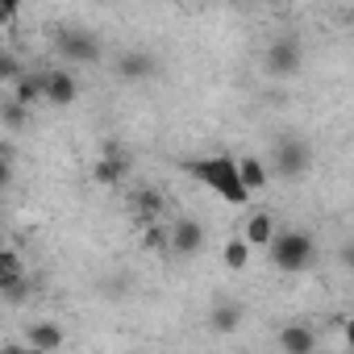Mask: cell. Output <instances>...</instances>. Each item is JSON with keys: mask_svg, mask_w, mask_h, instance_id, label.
<instances>
[{"mask_svg": "<svg viewBox=\"0 0 354 354\" xmlns=\"http://www.w3.org/2000/svg\"><path fill=\"white\" fill-rule=\"evenodd\" d=\"M5 271H21V259L9 254V250H0V275H5Z\"/></svg>", "mask_w": 354, "mask_h": 354, "instance_id": "603a6c76", "label": "cell"}, {"mask_svg": "<svg viewBox=\"0 0 354 354\" xmlns=\"http://www.w3.org/2000/svg\"><path fill=\"white\" fill-rule=\"evenodd\" d=\"M250 254H254V250H250L242 238H230V242L221 246V263H225L230 271H246V267H250Z\"/></svg>", "mask_w": 354, "mask_h": 354, "instance_id": "ac0fdd59", "label": "cell"}, {"mask_svg": "<svg viewBox=\"0 0 354 354\" xmlns=\"http://www.w3.org/2000/svg\"><path fill=\"white\" fill-rule=\"evenodd\" d=\"M21 71H26V67H21V59H17L13 50H0V84H13Z\"/></svg>", "mask_w": 354, "mask_h": 354, "instance_id": "d6986e66", "label": "cell"}, {"mask_svg": "<svg viewBox=\"0 0 354 354\" xmlns=\"http://www.w3.org/2000/svg\"><path fill=\"white\" fill-rule=\"evenodd\" d=\"M13 184V146L0 142V192Z\"/></svg>", "mask_w": 354, "mask_h": 354, "instance_id": "ffe728a7", "label": "cell"}, {"mask_svg": "<svg viewBox=\"0 0 354 354\" xmlns=\"http://www.w3.org/2000/svg\"><path fill=\"white\" fill-rule=\"evenodd\" d=\"M267 71L275 75V80H292V75H300V67H304V46H300V38L296 34H279L271 46H267Z\"/></svg>", "mask_w": 354, "mask_h": 354, "instance_id": "3957f363", "label": "cell"}, {"mask_svg": "<svg viewBox=\"0 0 354 354\" xmlns=\"http://www.w3.org/2000/svg\"><path fill=\"white\" fill-rule=\"evenodd\" d=\"M209 325H213V333H238V325H242V308H238L234 300H217L213 313H209Z\"/></svg>", "mask_w": 354, "mask_h": 354, "instance_id": "2e32d148", "label": "cell"}, {"mask_svg": "<svg viewBox=\"0 0 354 354\" xmlns=\"http://www.w3.org/2000/svg\"><path fill=\"white\" fill-rule=\"evenodd\" d=\"M129 209L138 213L142 225H154L158 213H162V196H158L154 188H138V192H129Z\"/></svg>", "mask_w": 354, "mask_h": 354, "instance_id": "5bb4252c", "label": "cell"}, {"mask_svg": "<svg viewBox=\"0 0 354 354\" xmlns=\"http://www.w3.org/2000/svg\"><path fill=\"white\" fill-rule=\"evenodd\" d=\"M154 71H158V59L150 50H125V55H117V75L121 80H150Z\"/></svg>", "mask_w": 354, "mask_h": 354, "instance_id": "30bf717a", "label": "cell"}, {"mask_svg": "<svg viewBox=\"0 0 354 354\" xmlns=\"http://www.w3.org/2000/svg\"><path fill=\"white\" fill-rule=\"evenodd\" d=\"M30 354H42V350H30Z\"/></svg>", "mask_w": 354, "mask_h": 354, "instance_id": "d4e9b609", "label": "cell"}, {"mask_svg": "<svg viewBox=\"0 0 354 354\" xmlns=\"http://www.w3.org/2000/svg\"><path fill=\"white\" fill-rule=\"evenodd\" d=\"M55 46L67 63H100V38L92 30H63Z\"/></svg>", "mask_w": 354, "mask_h": 354, "instance_id": "5b68a950", "label": "cell"}, {"mask_svg": "<svg viewBox=\"0 0 354 354\" xmlns=\"http://www.w3.org/2000/svg\"><path fill=\"white\" fill-rule=\"evenodd\" d=\"M125 175H129V158H125V150H121L117 142H109L104 154H100L96 167H92V180H96L100 188H117Z\"/></svg>", "mask_w": 354, "mask_h": 354, "instance_id": "ba28073f", "label": "cell"}, {"mask_svg": "<svg viewBox=\"0 0 354 354\" xmlns=\"http://www.w3.org/2000/svg\"><path fill=\"white\" fill-rule=\"evenodd\" d=\"M188 175H196V180L209 188V192H217L225 205H234V209H242L250 196H246V188L238 184V162H234V154H209V158H192L188 162Z\"/></svg>", "mask_w": 354, "mask_h": 354, "instance_id": "6da1fadb", "label": "cell"}, {"mask_svg": "<svg viewBox=\"0 0 354 354\" xmlns=\"http://www.w3.org/2000/svg\"><path fill=\"white\" fill-rule=\"evenodd\" d=\"M17 21V5L13 0H0V26H13Z\"/></svg>", "mask_w": 354, "mask_h": 354, "instance_id": "7402d4cb", "label": "cell"}, {"mask_svg": "<svg viewBox=\"0 0 354 354\" xmlns=\"http://www.w3.org/2000/svg\"><path fill=\"white\" fill-rule=\"evenodd\" d=\"M234 162H238V184L246 188V196H254V192L267 188V162H263V158L242 154V158H234Z\"/></svg>", "mask_w": 354, "mask_h": 354, "instance_id": "7c38bea8", "label": "cell"}, {"mask_svg": "<svg viewBox=\"0 0 354 354\" xmlns=\"http://www.w3.org/2000/svg\"><path fill=\"white\" fill-rule=\"evenodd\" d=\"M167 246L180 254V259L201 254V250H205V225H201L196 217H180V221L167 230Z\"/></svg>", "mask_w": 354, "mask_h": 354, "instance_id": "52a82bcc", "label": "cell"}, {"mask_svg": "<svg viewBox=\"0 0 354 354\" xmlns=\"http://www.w3.org/2000/svg\"><path fill=\"white\" fill-rule=\"evenodd\" d=\"M0 354H30V346L26 342H5V346H0Z\"/></svg>", "mask_w": 354, "mask_h": 354, "instance_id": "cb8c5ba5", "label": "cell"}, {"mask_svg": "<svg viewBox=\"0 0 354 354\" xmlns=\"http://www.w3.org/2000/svg\"><path fill=\"white\" fill-rule=\"evenodd\" d=\"M279 350L283 354H313L317 350V333L308 325H283L279 329Z\"/></svg>", "mask_w": 354, "mask_h": 354, "instance_id": "4fadbf2b", "label": "cell"}, {"mask_svg": "<svg viewBox=\"0 0 354 354\" xmlns=\"http://www.w3.org/2000/svg\"><path fill=\"white\" fill-rule=\"evenodd\" d=\"M13 100H17L21 109L42 104V75H38V71H21V75L13 80Z\"/></svg>", "mask_w": 354, "mask_h": 354, "instance_id": "9a60e30c", "label": "cell"}, {"mask_svg": "<svg viewBox=\"0 0 354 354\" xmlns=\"http://www.w3.org/2000/svg\"><path fill=\"white\" fill-rule=\"evenodd\" d=\"M279 234V225H275V217L267 213V209H259V213H250L246 217V225H242V242L250 246V250H259V246H271V238Z\"/></svg>", "mask_w": 354, "mask_h": 354, "instance_id": "9c48e42d", "label": "cell"}, {"mask_svg": "<svg viewBox=\"0 0 354 354\" xmlns=\"http://www.w3.org/2000/svg\"><path fill=\"white\" fill-rule=\"evenodd\" d=\"M26 346L30 350H42V354H55L63 346V325L59 321H34L26 329Z\"/></svg>", "mask_w": 354, "mask_h": 354, "instance_id": "8fae6325", "label": "cell"}, {"mask_svg": "<svg viewBox=\"0 0 354 354\" xmlns=\"http://www.w3.org/2000/svg\"><path fill=\"white\" fill-rule=\"evenodd\" d=\"M0 125H5L9 133H21L30 125V109H21L13 96H5V100H0Z\"/></svg>", "mask_w": 354, "mask_h": 354, "instance_id": "e0dca14e", "label": "cell"}, {"mask_svg": "<svg viewBox=\"0 0 354 354\" xmlns=\"http://www.w3.org/2000/svg\"><path fill=\"white\" fill-rule=\"evenodd\" d=\"M42 75V104H55V109H67L80 100V84L71 71L63 67H50V71H38Z\"/></svg>", "mask_w": 354, "mask_h": 354, "instance_id": "8992f818", "label": "cell"}, {"mask_svg": "<svg viewBox=\"0 0 354 354\" xmlns=\"http://www.w3.org/2000/svg\"><path fill=\"white\" fill-rule=\"evenodd\" d=\"M142 246H146V250H162V246H167V230H162L158 221H154V225H142Z\"/></svg>", "mask_w": 354, "mask_h": 354, "instance_id": "44dd1931", "label": "cell"}, {"mask_svg": "<svg viewBox=\"0 0 354 354\" xmlns=\"http://www.w3.org/2000/svg\"><path fill=\"white\" fill-rule=\"evenodd\" d=\"M267 250H271V267L279 271H308L317 259V242L304 230H279Z\"/></svg>", "mask_w": 354, "mask_h": 354, "instance_id": "7a4b0ae2", "label": "cell"}, {"mask_svg": "<svg viewBox=\"0 0 354 354\" xmlns=\"http://www.w3.org/2000/svg\"><path fill=\"white\" fill-rule=\"evenodd\" d=\"M271 167L283 175V180H300V175L313 167V154L300 138H279L275 142V154H271Z\"/></svg>", "mask_w": 354, "mask_h": 354, "instance_id": "277c9868", "label": "cell"}]
</instances>
